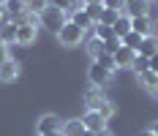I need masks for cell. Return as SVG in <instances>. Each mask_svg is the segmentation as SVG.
Masks as SVG:
<instances>
[{"label":"cell","mask_w":158,"mask_h":136,"mask_svg":"<svg viewBox=\"0 0 158 136\" xmlns=\"http://www.w3.org/2000/svg\"><path fill=\"white\" fill-rule=\"evenodd\" d=\"M65 22H68V14H65V11H60V8H55V6H49L47 11L38 16V25H41V27H49L52 33H57Z\"/></svg>","instance_id":"cell-1"},{"label":"cell","mask_w":158,"mask_h":136,"mask_svg":"<svg viewBox=\"0 0 158 136\" xmlns=\"http://www.w3.org/2000/svg\"><path fill=\"white\" fill-rule=\"evenodd\" d=\"M82 3H85V6H90V3H101V0H82Z\"/></svg>","instance_id":"cell-34"},{"label":"cell","mask_w":158,"mask_h":136,"mask_svg":"<svg viewBox=\"0 0 158 136\" xmlns=\"http://www.w3.org/2000/svg\"><path fill=\"white\" fill-rule=\"evenodd\" d=\"M112 30H114V35H117V38H123L126 33H131V19H128L126 14H120V16H117V22L112 25Z\"/></svg>","instance_id":"cell-19"},{"label":"cell","mask_w":158,"mask_h":136,"mask_svg":"<svg viewBox=\"0 0 158 136\" xmlns=\"http://www.w3.org/2000/svg\"><path fill=\"white\" fill-rule=\"evenodd\" d=\"M136 79H139V84L144 87V93H150L153 98H158V74L156 71H150V68L136 71Z\"/></svg>","instance_id":"cell-6"},{"label":"cell","mask_w":158,"mask_h":136,"mask_svg":"<svg viewBox=\"0 0 158 136\" xmlns=\"http://www.w3.org/2000/svg\"><path fill=\"white\" fill-rule=\"evenodd\" d=\"M3 8H6V16L16 22L19 16L27 11V3H25V0H8V3H3Z\"/></svg>","instance_id":"cell-14"},{"label":"cell","mask_w":158,"mask_h":136,"mask_svg":"<svg viewBox=\"0 0 158 136\" xmlns=\"http://www.w3.org/2000/svg\"><path fill=\"white\" fill-rule=\"evenodd\" d=\"M131 30L134 33H139V35H150V33H153V19H150V16H134V19H131Z\"/></svg>","instance_id":"cell-15"},{"label":"cell","mask_w":158,"mask_h":136,"mask_svg":"<svg viewBox=\"0 0 158 136\" xmlns=\"http://www.w3.org/2000/svg\"><path fill=\"white\" fill-rule=\"evenodd\" d=\"M90 82H93V87H104V84H109L112 82V68H106L104 63H98V60H93V65H90Z\"/></svg>","instance_id":"cell-3"},{"label":"cell","mask_w":158,"mask_h":136,"mask_svg":"<svg viewBox=\"0 0 158 136\" xmlns=\"http://www.w3.org/2000/svg\"><path fill=\"white\" fill-rule=\"evenodd\" d=\"M68 19H71L74 25H79L82 30H90V27H95V22L90 19V16H87V11H85V8H79V11H74V14L68 16Z\"/></svg>","instance_id":"cell-18"},{"label":"cell","mask_w":158,"mask_h":136,"mask_svg":"<svg viewBox=\"0 0 158 136\" xmlns=\"http://www.w3.org/2000/svg\"><path fill=\"white\" fill-rule=\"evenodd\" d=\"M93 136H112L109 131H98V134H93Z\"/></svg>","instance_id":"cell-32"},{"label":"cell","mask_w":158,"mask_h":136,"mask_svg":"<svg viewBox=\"0 0 158 136\" xmlns=\"http://www.w3.org/2000/svg\"><path fill=\"white\" fill-rule=\"evenodd\" d=\"M85 11H87V16L98 25V22H101V14H104V3H90V6H85Z\"/></svg>","instance_id":"cell-22"},{"label":"cell","mask_w":158,"mask_h":136,"mask_svg":"<svg viewBox=\"0 0 158 136\" xmlns=\"http://www.w3.org/2000/svg\"><path fill=\"white\" fill-rule=\"evenodd\" d=\"M38 25H27V22H16V44L19 46H30L35 41Z\"/></svg>","instance_id":"cell-7"},{"label":"cell","mask_w":158,"mask_h":136,"mask_svg":"<svg viewBox=\"0 0 158 136\" xmlns=\"http://www.w3.org/2000/svg\"><path fill=\"white\" fill-rule=\"evenodd\" d=\"M41 136H63V134H41Z\"/></svg>","instance_id":"cell-35"},{"label":"cell","mask_w":158,"mask_h":136,"mask_svg":"<svg viewBox=\"0 0 158 136\" xmlns=\"http://www.w3.org/2000/svg\"><path fill=\"white\" fill-rule=\"evenodd\" d=\"M93 35L98 38V41H104V44H106V41H112V38H117L109 25H95V27H93Z\"/></svg>","instance_id":"cell-20"},{"label":"cell","mask_w":158,"mask_h":136,"mask_svg":"<svg viewBox=\"0 0 158 136\" xmlns=\"http://www.w3.org/2000/svg\"><path fill=\"white\" fill-rule=\"evenodd\" d=\"M147 8H150L147 0H131V3H126V11H123V14H126L128 19H134V16H147Z\"/></svg>","instance_id":"cell-13"},{"label":"cell","mask_w":158,"mask_h":136,"mask_svg":"<svg viewBox=\"0 0 158 136\" xmlns=\"http://www.w3.org/2000/svg\"><path fill=\"white\" fill-rule=\"evenodd\" d=\"M16 76H19V63L14 57H8V60L0 65V82H14Z\"/></svg>","instance_id":"cell-12"},{"label":"cell","mask_w":158,"mask_h":136,"mask_svg":"<svg viewBox=\"0 0 158 136\" xmlns=\"http://www.w3.org/2000/svg\"><path fill=\"white\" fill-rule=\"evenodd\" d=\"M106 95L101 93V87H90V90L85 93V109H93V112H101L104 106H106Z\"/></svg>","instance_id":"cell-8"},{"label":"cell","mask_w":158,"mask_h":136,"mask_svg":"<svg viewBox=\"0 0 158 136\" xmlns=\"http://www.w3.org/2000/svg\"><path fill=\"white\" fill-rule=\"evenodd\" d=\"M87 52H90V57H93V60H98V57L106 52V49H104V41H98V38L93 35V38H90V44H87Z\"/></svg>","instance_id":"cell-21"},{"label":"cell","mask_w":158,"mask_h":136,"mask_svg":"<svg viewBox=\"0 0 158 136\" xmlns=\"http://www.w3.org/2000/svg\"><path fill=\"white\" fill-rule=\"evenodd\" d=\"M150 131H153V134H156V136H158V120H156V122H153V128H150Z\"/></svg>","instance_id":"cell-31"},{"label":"cell","mask_w":158,"mask_h":136,"mask_svg":"<svg viewBox=\"0 0 158 136\" xmlns=\"http://www.w3.org/2000/svg\"><path fill=\"white\" fill-rule=\"evenodd\" d=\"M6 60H8V46H6V44H0V65H3Z\"/></svg>","instance_id":"cell-28"},{"label":"cell","mask_w":158,"mask_h":136,"mask_svg":"<svg viewBox=\"0 0 158 136\" xmlns=\"http://www.w3.org/2000/svg\"><path fill=\"white\" fill-rule=\"evenodd\" d=\"M104 3V8H114V11H126V0H101Z\"/></svg>","instance_id":"cell-26"},{"label":"cell","mask_w":158,"mask_h":136,"mask_svg":"<svg viewBox=\"0 0 158 136\" xmlns=\"http://www.w3.org/2000/svg\"><path fill=\"white\" fill-rule=\"evenodd\" d=\"M139 136H156V134H153V131H142Z\"/></svg>","instance_id":"cell-33"},{"label":"cell","mask_w":158,"mask_h":136,"mask_svg":"<svg viewBox=\"0 0 158 136\" xmlns=\"http://www.w3.org/2000/svg\"><path fill=\"white\" fill-rule=\"evenodd\" d=\"M49 8V0H27V11H33V14H44Z\"/></svg>","instance_id":"cell-24"},{"label":"cell","mask_w":158,"mask_h":136,"mask_svg":"<svg viewBox=\"0 0 158 136\" xmlns=\"http://www.w3.org/2000/svg\"><path fill=\"white\" fill-rule=\"evenodd\" d=\"M120 41H123V46H128V49H134V52H136V46H139V41H142V35L131 30V33H126V35H123Z\"/></svg>","instance_id":"cell-23"},{"label":"cell","mask_w":158,"mask_h":136,"mask_svg":"<svg viewBox=\"0 0 158 136\" xmlns=\"http://www.w3.org/2000/svg\"><path fill=\"white\" fill-rule=\"evenodd\" d=\"M60 128H63V120H60L57 114H44L41 120L35 122L38 136H41V134H60Z\"/></svg>","instance_id":"cell-5"},{"label":"cell","mask_w":158,"mask_h":136,"mask_svg":"<svg viewBox=\"0 0 158 136\" xmlns=\"http://www.w3.org/2000/svg\"><path fill=\"white\" fill-rule=\"evenodd\" d=\"M79 120L85 122V128H87L90 134H98V131H106V122H109L106 117H104V114H101V112H93V109H87V112H85V114H82Z\"/></svg>","instance_id":"cell-4"},{"label":"cell","mask_w":158,"mask_h":136,"mask_svg":"<svg viewBox=\"0 0 158 136\" xmlns=\"http://www.w3.org/2000/svg\"><path fill=\"white\" fill-rule=\"evenodd\" d=\"M117 16H120V11H114V8H104V14H101V22H98V25H114V22H117Z\"/></svg>","instance_id":"cell-25"},{"label":"cell","mask_w":158,"mask_h":136,"mask_svg":"<svg viewBox=\"0 0 158 136\" xmlns=\"http://www.w3.org/2000/svg\"><path fill=\"white\" fill-rule=\"evenodd\" d=\"M112 60H114V68H131L134 60H136V52L128 49V46H120V49L112 52Z\"/></svg>","instance_id":"cell-9"},{"label":"cell","mask_w":158,"mask_h":136,"mask_svg":"<svg viewBox=\"0 0 158 136\" xmlns=\"http://www.w3.org/2000/svg\"><path fill=\"white\" fill-rule=\"evenodd\" d=\"M156 52H158V35H153V33H150V35H144L142 41H139V46H136V55L150 60Z\"/></svg>","instance_id":"cell-11"},{"label":"cell","mask_w":158,"mask_h":136,"mask_svg":"<svg viewBox=\"0 0 158 136\" xmlns=\"http://www.w3.org/2000/svg\"><path fill=\"white\" fill-rule=\"evenodd\" d=\"M0 3H8V0H0Z\"/></svg>","instance_id":"cell-37"},{"label":"cell","mask_w":158,"mask_h":136,"mask_svg":"<svg viewBox=\"0 0 158 136\" xmlns=\"http://www.w3.org/2000/svg\"><path fill=\"white\" fill-rule=\"evenodd\" d=\"M126 3H131V0H126Z\"/></svg>","instance_id":"cell-38"},{"label":"cell","mask_w":158,"mask_h":136,"mask_svg":"<svg viewBox=\"0 0 158 136\" xmlns=\"http://www.w3.org/2000/svg\"><path fill=\"white\" fill-rule=\"evenodd\" d=\"M153 35H158V19H153Z\"/></svg>","instance_id":"cell-29"},{"label":"cell","mask_w":158,"mask_h":136,"mask_svg":"<svg viewBox=\"0 0 158 136\" xmlns=\"http://www.w3.org/2000/svg\"><path fill=\"white\" fill-rule=\"evenodd\" d=\"M0 44H6V46H14L16 44V22L8 19V16L0 22Z\"/></svg>","instance_id":"cell-10"},{"label":"cell","mask_w":158,"mask_h":136,"mask_svg":"<svg viewBox=\"0 0 158 136\" xmlns=\"http://www.w3.org/2000/svg\"><path fill=\"white\" fill-rule=\"evenodd\" d=\"M82 38H85V30H82L79 25H74L71 19L57 30V41H60L63 46H79V44H82Z\"/></svg>","instance_id":"cell-2"},{"label":"cell","mask_w":158,"mask_h":136,"mask_svg":"<svg viewBox=\"0 0 158 136\" xmlns=\"http://www.w3.org/2000/svg\"><path fill=\"white\" fill-rule=\"evenodd\" d=\"M49 6H55V8L65 11L68 16L74 14V11H79V8H85V3H82V0H49Z\"/></svg>","instance_id":"cell-17"},{"label":"cell","mask_w":158,"mask_h":136,"mask_svg":"<svg viewBox=\"0 0 158 136\" xmlns=\"http://www.w3.org/2000/svg\"><path fill=\"white\" fill-rule=\"evenodd\" d=\"M6 19V8H3V3H0V22Z\"/></svg>","instance_id":"cell-30"},{"label":"cell","mask_w":158,"mask_h":136,"mask_svg":"<svg viewBox=\"0 0 158 136\" xmlns=\"http://www.w3.org/2000/svg\"><path fill=\"white\" fill-rule=\"evenodd\" d=\"M147 65H150V71H156V74H158V52L150 57V60H147Z\"/></svg>","instance_id":"cell-27"},{"label":"cell","mask_w":158,"mask_h":136,"mask_svg":"<svg viewBox=\"0 0 158 136\" xmlns=\"http://www.w3.org/2000/svg\"><path fill=\"white\" fill-rule=\"evenodd\" d=\"M60 134H63V136H85V134H87V128H85V122H82V120H65L63 128H60Z\"/></svg>","instance_id":"cell-16"},{"label":"cell","mask_w":158,"mask_h":136,"mask_svg":"<svg viewBox=\"0 0 158 136\" xmlns=\"http://www.w3.org/2000/svg\"><path fill=\"white\" fill-rule=\"evenodd\" d=\"M25 3H27V0H25Z\"/></svg>","instance_id":"cell-39"},{"label":"cell","mask_w":158,"mask_h":136,"mask_svg":"<svg viewBox=\"0 0 158 136\" xmlns=\"http://www.w3.org/2000/svg\"><path fill=\"white\" fill-rule=\"evenodd\" d=\"M147 3H150V6H153V3H158V0H147Z\"/></svg>","instance_id":"cell-36"}]
</instances>
